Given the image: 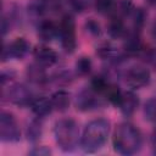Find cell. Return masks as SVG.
<instances>
[{
  "label": "cell",
  "mask_w": 156,
  "mask_h": 156,
  "mask_svg": "<svg viewBox=\"0 0 156 156\" xmlns=\"http://www.w3.org/2000/svg\"><path fill=\"white\" fill-rule=\"evenodd\" d=\"M113 145L118 152L124 155L136 152L141 145V135L139 129L129 123L119 124L115 130Z\"/></svg>",
  "instance_id": "6da1fadb"
},
{
  "label": "cell",
  "mask_w": 156,
  "mask_h": 156,
  "mask_svg": "<svg viewBox=\"0 0 156 156\" xmlns=\"http://www.w3.org/2000/svg\"><path fill=\"white\" fill-rule=\"evenodd\" d=\"M108 129H110V123L106 119L99 118L91 121L85 127L82 136L83 149L89 152L99 150L107 139Z\"/></svg>",
  "instance_id": "7a4b0ae2"
},
{
  "label": "cell",
  "mask_w": 156,
  "mask_h": 156,
  "mask_svg": "<svg viewBox=\"0 0 156 156\" xmlns=\"http://www.w3.org/2000/svg\"><path fill=\"white\" fill-rule=\"evenodd\" d=\"M55 135L57 143L63 147L68 149L77 138V126L72 119H62L55 126Z\"/></svg>",
  "instance_id": "3957f363"
},
{
  "label": "cell",
  "mask_w": 156,
  "mask_h": 156,
  "mask_svg": "<svg viewBox=\"0 0 156 156\" xmlns=\"http://www.w3.org/2000/svg\"><path fill=\"white\" fill-rule=\"evenodd\" d=\"M60 33H61V41L62 46L66 51L72 52L76 48V37H74V21L71 16H65L61 26H60Z\"/></svg>",
  "instance_id": "277c9868"
},
{
  "label": "cell",
  "mask_w": 156,
  "mask_h": 156,
  "mask_svg": "<svg viewBox=\"0 0 156 156\" xmlns=\"http://www.w3.org/2000/svg\"><path fill=\"white\" fill-rule=\"evenodd\" d=\"M150 80V72L147 68L143 66L132 67L127 72V83L132 88H141L145 87Z\"/></svg>",
  "instance_id": "5b68a950"
},
{
  "label": "cell",
  "mask_w": 156,
  "mask_h": 156,
  "mask_svg": "<svg viewBox=\"0 0 156 156\" xmlns=\"http://www.w3.org/2000/svg\"><path fill=\"white\" fill-rule=\"evenodd\" d=\"M1 135L5 140L16 139L18 136V130L12 116L6 113H2L1 116Z\"/></svg>",
  "instance_id": "8992f818"
},
{
  "label": "cell",
  "mask_w": 156,
  "mask_h": 156,
  "mask_svg": "<svg viewBox=\"0 0 156 156\" xmlns=\"http://www.w3.org/2000/svg\"><path fill=\"white\" fill-rule=\"evenodd\" d=\"M138 104H139L138 96L132 91H127V93L122 94L118 106L124 115H132L136 110Z\"/></svg>",
  "instance_id": "52a82bcc"
},
{
  "label": "cell",
  "mask_w": 156,
  "mask_h": 156,
  "mask_svg": "<svg viewBox=\"0 0 156 156\" xmlns=\"http://www.w3.org/2000/svg\"><path fill=\"white\" fill-rule=\"evenodd\" d=\"M34 56L38 60V62L43 66H51L56 62L57 58L56 52L48 46H38L34 51Z\"/></svg>",
  "instance_id": "ba28073f"
},
{
  "label": "cell",
  "mask_w": 156,
  "mask_h": 156,
  "mask_svg": "<svg viewBox=\"0 0 156 156\" xmlns=\"http://www.w3.org/2000/svg\"><path fill=\"white\" fill-rule=\"evenodd\" d=\"M6 51H7L9 56L15 57V58H21L28 51V43L23 38H17L9 45Z\"/></svg>",
  "instance_id": "9c48e42d"
},
{
  "label": "cell",
  "mask_w": 156,
  "mask_h": 156,
  "mask_svg": "<svg viewBox=\"0 0 156 156\" xmlns=\"http://www.w3.org/2000/svg\"><path fill=\"white\" fill-rule=\"evenodd\" d=\"M52 108V102L51 99H46V98H39L35 99L32 102V110L38 115V116H44L46 113H49Z\"/></svg>",
  "instance_id": "30bf717a"
},
{
  "label": "cell",
  "mask_w": 156,
  "mask_h": 156,
  "mask_svg": "<svg viewBox=\"0 0 156 156\" xmlns=\"http://www.w3.org/2000/svg\"><path fill=\"white\" fill-rule=\"evenodd\" d=\"M51 102H52V107H55L56 110L63 111L69 105V96L66 91H57L52 95Z\"/></svg>",
  "instance_id": "8fae6325"
},
{
  "label": "cell",
  "mask_w": 156,
  "mask_h": 156,
  "mask_svg": "<svg viewBox=\"0 0 156 156\" xmlns=\"http://www.w3.org/2000/svg\"><path fill=\"white\" fill-rule=\"evenodd\" d=\"M56 33H57V28L50 21L43 22L39 27V35L44 40H51L56 35Z\"/></svg>",
  "instance_id": "7c38bea8"
},
{
  "label": "cell",
  "mask_w": 156,
  "mask_h": 156,
  "mask_svg": "<svg viewBox=\"0 0 156 156\" xmlns=\"http://www.w3.org/2000/svg\"><path fill=\"white\" fill-rule=\"evenodd\" d=\"M108 33H110L111 37H115V38H118V37H121L124 33L123 22L118 17L112 18V21L110 22V24H108Z\"/></svg>",
  "instance_id": "4fadbf2b"
},
{
  "label": "cell",
  "mask_w": 156,
  "mask_h": 156,
  "mask_svg": "<svg viewBox=\"0 0 156 156\" xmlns=\"http://www.w3.org/2000/svg\"><path fill=\"white\" fill-rule=\"evenodd\" d=\"M104 94L107 96V99H108L112 104H115V105H118V104H119L122 93H121L116 87H113V85H107V88H106V90H105Z\"/></svg>",
  "instance_id": "5bb4252c"
},
{
  "label": "cell",
  "mask_w": 156,
  "mask_h": 156,
  "mask_svg": "<svg viewBox=\"0 0 156 156\" xmlns=\"http://www.w3.org/2000/svg\"><path fill=\"white\" fill-rule=\"evenodd\" d=\"M90 67H91V62L88 57H82L77 62V71L80 74H87L90 71Z\"/></svg>",
  "instance_id": "9a60e30c"
},
{
  "label": "cell",
  "mask_w": 156,
  "mask_h": 156,
  "mask_svg": "<svg viewBox=\"0 0 156 156\" xmlns=\"http://www.w3.org/2000/svg\"><path fill=\"white\" fill-rule=\"evenodd\" d=\"M107 85L108 84L102 78H94L93 82H91V88L95 93H105Z\"/></svg>",
  "instance_id": "2e32d148"
},
{
  "label": "cell",
  "mask_w": 156,
  "mask_h": 156,
  "mask_svg": "<svg viewBox=\"0 0 156 156\" xmlns=\"http://www.w3.org/2000/svg\"><path fill=\"white\" fill-rule=\"evenodd\" d=\"M113 0H96V9L100 12H108L112 9Z\"/></svg>",
  "instance_id": "e0dca14e"
},
{
  "label": "cell",
  "mask_w": 156,
  "mask_h": 156,
  "mask_svg": "<svg viewBox=\"0 0 156 156\" xmlns=\"http://www.w3.org/2000/svg\"><path fill=\"white\" fill-rule=\"evenodd\" d=\"M85 28H87V30H88L90 34H93V35H98V34L100 33V26H99V23L95 22L94 20H89V21L85 23Z\"/></svg>",
  "instance_id": "ac0fdd59"
},
{
  "label": "cell",
  "mask_w": 156,
  "mask_h": 156,
  "mask_svg": "<svg viewBox=\"0 0 156 156\" xmlns=\"http://www.w3.org/2000/svg\"><path fill=\"white\" fill-rule=\"evenodd\" d=\"M147 115L150 116L151 119L156 121V101H151L149 107H147Z\"/></svg>",
  "instance_id": "d6986e66"
}]
</instances>
